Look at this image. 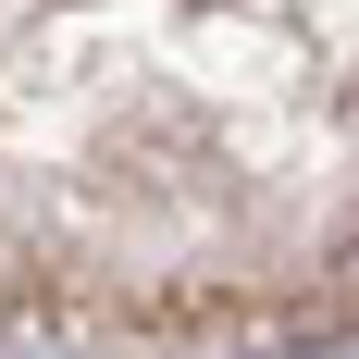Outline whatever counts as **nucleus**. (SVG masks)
Wrapping results in <instances>:
<instances>
[{
  "instance_id": "1",
  "label": "nucleus",
  "mask_w": 359,
  "mask_h": 359,
  "mask_svg": "<svg viewBox=\"0 0 359 359\" xmlns=\"http://www.w3.org/2000/svg\"><path fill=\"white\" fill-rule=\"evenodd\" d=\"M0 323H359V0H0Z\"/></svg>"
}]
</instances>
